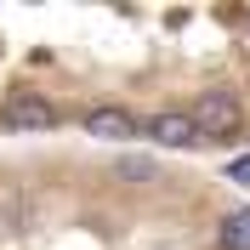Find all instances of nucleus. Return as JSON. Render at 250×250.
Instances as JSON below:
<instances>
[{
	"label": "nucleus",
	"instance_id": "obj_1",
	"mask_svg": "<svg viewBox=\"0 0 250 250\" xmlns=\"http://www.w3.org/2000/svg\"><path fill=\"white\" fill-rule=\"evenodd\" d=\"M239 120H245V114H239V103H233L228 91H205L199 108H193V125H199L205 137H233Z\"/></svg>",
	"mask_w": 250,
	"mask_h": 250
},
{
	"label": "nucleus",
	"instance_id": "obj_2",
	"mask_svg": "<svg viewBox=\"0 0 250 250\" xmlns=\"http://www.w3.org/2000/svg\"><path fill=\"white\" fill-rule=\"evenodd\" d=\"M142 137L165 142V148H193V142H205V131L193 125V114H154V120H142Z\"/></svg>",
	"mask_w": 250,
	"mask_h": 250
},
{
	"label": "nucleus",
	"instance_id": "obj_3",
	"mask_svg": "<svg viewBox=\"0 0 250 250\" xmlns=\"http://www.w3.org/2000/svg\"><path fill=\"white\" fill-rule=\"evenodd\" d=\"M6 125H17V131H51L57 125V114H51V103H40V97L17 91L12 103H6Z\"/></svg>",
	"mask_w": 250,
	"mask_h": 250
},
{
	"label": "nucleus",
	"instance_id": "obj_4",
	"mask_svg": "<svg viewBox=\"0 0 250 250\" xmlns=\"http://www.w3.org/2000/svg\"><path fill=\"white\" fill-rule=\"evenodd\" d=\"M85 131L103 137V142H125V137H137V131H142V120H137V114H125V108H91V114H85Z\"/></svg>",
	"mask_w": 250,
	"mask_h": 250
},
{
	"label": "nucleus",
	"instance_id": "obj_5",
	"mask_svg": "<svg viewBox=\"0 0 250 250\" xmlns=\"http://www.w3.org/2000/svg\"><path fill=\"white\" fill-rule=\"evenodd\" d=\"M216 239H222V250H250V210H233Z\"/></svg>",
	"mask_w": 250,
	"mask_h": 250
},
{
	"label": "nucleus",
	"instance_id": "obj_6",
	"mask_svg": "<svg viewBox=\"0 0 250 250\" xmlns=\"http://www.w3.org/2000/svg\"><path fill=\"white\" fill-rule=\"evenodd\" d=\"M120 176H131V182H148V176H154V159H142V154H120Z\"/></svg>",
	"mask_w": 250,
	"mask_h": 250
},
{
	"label": "nucleus",
	"instance_id": "obj_7",
	"mask_svg": "<svg viewBox=\"0 0 250 250\" xmlns=\"http://www.w3.org/2000/svg\"><path fill=\"white\" fill-rule=\"evenodd\" d=\"M228 176H233V182H250V154H239L233 165H228Z\"/></svg>",
	"mask_w": 250,
	"mask_h": 250
}]
</instances>
